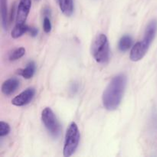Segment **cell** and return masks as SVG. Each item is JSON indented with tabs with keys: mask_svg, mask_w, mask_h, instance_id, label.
Masks as SVG:
<instances>
[{
	"mask_svg": "<svg viewBox=\"0 0 157 157\" xmlns=\"http://www.w3.org/2000/svg\"><path fill=\"white\" fill-rule=\"evenodd\" d=\"M1 15L2 24L4 30H7L9 26V16H8V7L7 0H1Z\"/></svg>",
	"mask_w": 157,
	"mask_h": 157,
	"instance_id": "obj_12",
	"label": "cell"
},
{
	"mask_svg": "<svg viewBox=\"0 0 157 157\" xmlns=\"http://www.w3.org/2000/svg\"><path fill=\"white\" fill-rule=\"evenodd\" d=\"M41 121L51 136L58 138L61 133V126L57 120L53 110L50 107H46L41 113Z\"/></svg>",
	"mask_w": 157,
	"mask_h": 157,
	"instance_id": "obj_4",
	"label": "cell"
},
{
	"mask_svg": "<svg viewBox=\"0 0 157 157\" xmlns=\"http://www.w3.org/2000/svg\"><path fill=\"white\" fill-rule=\"evenodd\" d=\"M61 12L66 16L69 17L73 14L74 2L73 0H57Z\"/></svg>",
	"mask_w": 157,
	"mask_h": 157,
	"instance_id": "obj_10",
	"label": "cell"
},
{
	"mask_svg": "<svg viewBox=\"0 0 157 157\" xmlns=\"http://www.w3.org/2000/svg\"><path fill=\"white\" fill-rule=\"evenodd\" d=\"M127 77L124 75H117L109 83L102 96L104 107L107 110H115L119 107L127 86Z\"/></svg>",
	"mask_w": 157,
	"mask_h": 157,
	"instance_id": "obj_1",
	"label": "cell"
},
{
	"mask_svg": "<svg viewBox=\"0 0 157 157\" xmlns=\"http://www.w3.org/2000/svg\"><path fill=\"white\" fill-rule=\"evenodd\" d=\"M10 130L11 128L9 124L4 122V121H1L0 122V136L1 137L9 134L10 133Z\"/></svg>",
	"mask_w": 157,
	"mask_h": 157,
	"instance_id": "obj_16",
	"label": "cell"
},
{
	"mask_svg": "<svg viewBox=\"0 0 157 157\" xmlns=\"http://www.w3.org/2000/svg\"><path fill=\"white\" fill-rule=\"evenodd\" d=\"M80 131L78 127L75 122H72L69 126L65 134L63 153L65 157L71 156L78 148L80 142Z\"/></svg>",
	"mask_w": 157,
	"mask_h": 157,
	"instance_id": "obj_3",
	"label": "cell"
},
{
	"mask_svg": "<svg viewBox=\"0 0 157 157\" xmlns=\"http://www.w3.org/2000/svg\"><path fill=\"white\" fill-rule=\"evenodd\" d=\"M157 31V21L156 20H152L147 25L144 34V41H147L148 44H151L155 38Z\"/></svg>",
	"mask_w": 157,
	"mask_h": 157,
	"instance_id": "obj_9",
	"label": "cell"
},
{
	"mask_svg": "<svg viewBox=\"0 0 157 157\" xmlns=\"http://www.w3.org/2000/svg\"><path fill=\"white\" fill-rule=\"evenodd\" d=\"M150 44H148L146 41L143 40L141 41H138L132 48L130 51V58L133 61H140L144 58L147 52H148V49L150 48Z\"/></svg>",
	"mask_w": 157,
	"mask_h": 157,
	"instance_id": "obj_5",
	"label": "cell"
},
{
	"mask_svg": "<svg viewBox=\"0 0 157 157\" xmlns=\"http://www.w3.org/2000/svg\"><path fill=\"white\" fill-rule=\"evenodd\" d=\"M35 94V90L32 87L26 89L24 91L21 92V94L14 98L12 101V104L16 107H22V106L26 105L29 103L31 102L33 99L34 96Z\"/></svg>",
	"mask_w": 157,
	"mask_h": 157,
	"instance_id": "obj_7",
	"label": "cell"
},
{
	"mask_svg": "<svg viewBox=\"0 0 157 157\" xmlns=\"http://www.w3.org/2000/svg\"><path fill=\"white\" fill-rule=\"evenodd\" d=\"M35 71V64L33 61H31L27 64L25 68L19 69L18 71V74L25 79H30L33 77Z\"/></svg>",
	"mask_w": 157,
	"mask_h": 157,
	"instance_id": "obj_11",
	"label": "cell"
},
{
	"mask_svg": "<svg viewBox=\"0 0 157 157\" xmlns=\"http://www.w3.org/2000/svg\"><path fill=\"white\" fill-rule=\"evenodd\" d=\"M91 54L98 63L105 64L110 58V46L108 38L104 34L95 37L91 44Z\"/></svg>",
	"mask_w": 157,
	"mask_h": 157,
	"instance_id": "obj_2",
	"label": "cell"
},
{
	"mask_svg": "<svg viewBox=\"0 0 157 157\" xmlns=\"http://www.w3.org/2000/svg\"><path fill=\"white\" fill-rule=\"evenodd\" d=\"M28 32L30 34L31 36L35 37V36H37V35H38V29H35V28H33V27H29Z\"/></svg>",
	"mask_w": 157,
	"mask_h": 157,
	"instance_id": "obj_18",
	"label": "cell"
},
{
	"mask_svg": "<svg viewBox=\"0 0 157 157\" xmlns=\"http://www.w3.org/2000/svg\"><path fill=\"white\" fill-rule=\"evenodd\" d=\"M18 87H19V81L17 78H9L3 82L2 85V92L6 96H9L15 93Z\"/></svg>",
	"mask_w": 157,
	"mask_h": 157,
	"instance_id": "obj_8",
	"label": "cell"
},
{
	"mask_svg": "<svg viewBox=\"0 0 157 157\" xmlns=\"http://www.w3.org/2000/svg\"><path fill=\"white\" fill-rule=\"evenodd\" d=\"M133 44V39L130 35H124L120 39L118 43V48L121 52H125L131 48Z\"/></svg>",
	"mask_w": 157,
	"mask_h": 157,
	"instance_id": "obj_13",
	"label": "cell"
},
{
	"mask_svg": "<svg viewBox=\"0 0 157 157\" xmlns=\"http://www.w3.org/2000/svg\"><path fill=\"white\" fill-rule=\"evenodd\" d=\"M32 6V0H20L16 12V24H25Z\"/></svg>",
	"mask_w": 157,
	"mask_h": 157,
	"instance_id": "obj_6",
	"label": "cell"
},
{
	"mask_svg": "<svg viewBox=\"0 0 157 157\" xmlns=\"http://www.w3.org/2000/svg\"><path fill=\"white\" fill-rule=\"evenodd\" d=\"M43 29H44V32H46V33H49L51 32V30H52L51 20L47 16H44V20H43Z\"/></svg>",
	"mask_w": 157,
	"mask_h": 157,
	"instance_id": "obj_17",
	"label": "cell"
},
{
	"mask_svg": "<svg viewBox=\"0 0 157 157\" xmlns=\"http://www.w3.org/2000/svg\"><path fill=\"white\" fill-rule=\"evenodd\" d=\"M25 54V49L24 48H18L15 49V50L11 52L9 58L10 61H16V60L22 58Z\"/></svg>",
	"mask_w": 157,
	"mask_h": 157,
	"instance_id": "obj_15",
	"label": "cell"
},
{
	"mask_svg": "<svg viewBox=\"0 0 157 157\" xmlns=\"http://www.w3.org/2000/svg\"><path fill=\"white\" fill-rule=\"evenodd\" d=\"M29 27L25 24H16L12 31V37L13 38H18L22 36L25 33L28 32Z\"/></svg>",
	"mask_w": 157,
	"mask_h": 157,
	"instance_id": "obj_14",
	"label": "cell"
}]
</instances>
